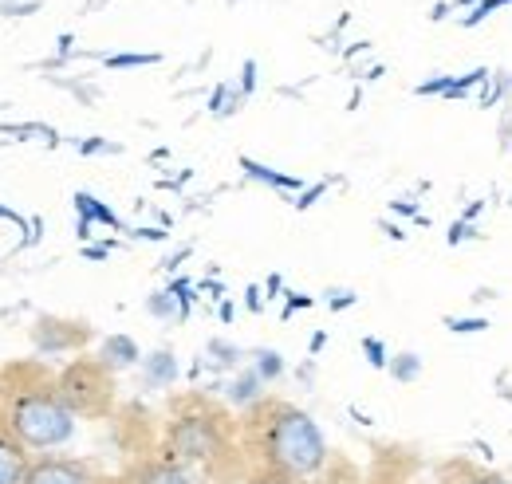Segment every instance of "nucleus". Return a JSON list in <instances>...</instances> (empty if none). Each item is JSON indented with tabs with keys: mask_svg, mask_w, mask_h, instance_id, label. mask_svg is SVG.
Masks as SVG:
<instances>
[{
	"mask_svg": "<svg viewBox=\"0 0 512 484\" xmlns=\"http://www.w3.org/2000/svg\"><path fill=\"white\" fill-rule=\"evenodd\" d=\"M241 449L249 469H284L296 477H316L327 465V441L312 414L292 402L260 398L241 422Z\"/></svg>",
	"mask_w": 512,
	"mask_h": 484,
	"instance_id": "nucleus-1",
	"label": "nucleus"
},
{
	"mask_svg": "<svg viewBox=\"0 0 512 484\" xmlns=\"http://www.w3.org/2000/svg\"><path fill=\"white\" fill-rule=\"evenodd\" d=\"M162 449L205 484H229L249 477V461H245L233 422L217 406H205V402H190L170 418Z\"/></svg>",
	"mask_w": 512,
	"mask_h": 484,
	"instance_id": "nucleus-2",
	"label": "nucleus"
},
{
	"mask_svg": "<svg viewBox=\"0 0 512 484\" xmlns=\"http://www.w3.org/2000/svg\"><path fill=\"white\" fill-rule=\"evenodd\" d=\"M4 390V422L12 433L32 449V453H52L71 441L75 433V414L67 410L60 394V378H52L40 366H16L8 370Z\"/></svg>",
	"mask_w": 512,
	"mask_h": 484,
	"instance_id": "nucleus-3",
	"label": "nucleus"
},
{
	"mask_svg": "<svg viewBox=\"0 0 512 484\" xmlns=\"http://www.w3.org/2000/svg\"><path fill=\"white\" fill-rule=\"evenodd\" d=\"M60 394L75 418H107V410L115 402L111 370L95 359H75L60 374Z\"/></svg>",
	"mask_w": 512,
	"mask_h": 484,
	"instance_id": "nucleus-4",
	"label": "nucleus"
},
{
	"mask_svg": "<svg viewBox=\"0 0 512 484\" xmlns=\"http://www.w3.org/2000/svg\"><path fill=\"white\" fill-rule=\"evenodd\" d=\"M24 484H99L95 469L79 457H60V453H36L32 473Z\"/></svg>",
	"mask_w": 512,
	"mask_h": 484,
	"instance_id": "nucleus-5",
	"label": "nucleus"
},
{
	"mask_svg": "<svg viewBox=\"0 0 512 484\" xmlns=\"http://www.w3.org/2000/svg\"><path fill=\"white\" fill-rule=\"evenodd\" d=\"M32 461L36 453L12 433V425L0 414V484H24L32 473Z\"/></svg>",
	"mask_w": 512,
	"mask_h": 484,
	"instance_id": "nucleus-6",
	"label": "nucleus"
},
{
	"mask_svg": "<svg viewBox=\"0 0 512 484\" xmlns=\"http://www.w3.org/2000/svg\"><path fill=\"white\" fill-rule=\"evenodd\" d=\"M130 484H205L197 473H190L182 461H174L166 449L162 453H154V457H146L134 473H130Z\"/></svg>",
	"mask_w": 512,
	"mask_h": 484,
	"instance_id": "nucleus-7",
	"label": "nucleus"
},
{
	"mask_svg": "<svg viewBox=\"0 0 512 484\" xmlns=\"http://www.w3.org/2000/svg\"><path fill=\"white\" fill-rule=\"evenodd\" d=\"M442 484H512L505 473H493V469H477V465H461L453 461L442 469Z\"/></svg>",
	"mask_w": 512,
	"mask_h": 484,
	"instance_id": "nucleus-8",
	"label": "nucleus"
},
{
	"mask_svg": "<svg viewBox=\"0 0 512 484\" xmlns=\"http://www.w3.org/2000/svg\"><path fill=\"white\" fill-rule=\"evenodd\" d=\"M99 363L107 366V370H123V366H134V363H138V347L130 343L127 335H115V339H107V343H103V351H99Z\"/></svg>",
	"mask_w": 512,
	"mask_h": 484,
	"instance_id": "nucleus-9",
	"label": "nucleus"
},
{
	"mask_svg": "<svg viewBox=\"0 0 512 484\" xmlns=\"http://www.w3.org/2000/svg\"><path fill=\"white\" fill-rule=\"evenodd\" d=\"M146 374H150V382H174L178 378V363H174V355L158 351V355L146 359Z\"/></svg>",
	"mask_w": 512,
	"mask_h": 484,
	"instance_id": "nucleus-10",
	"label": "nucleus"
},
{
	"mask_svg": "<svg viewBox=\"0 0 512 484\" xmlns=\"http://www.w3.org/2000/svg\"><path fill=\"white\" fill-rule=\"evenodd\" d=\"M245 484H312L308 477H296V473H284V469H249Z\"/></svg>",
	"mask_w": 512,
	"mask_h": 484,
	"instance_id": "nucleus-11",
	"label": "nucleus"
},
{
	"mask_svg": "<svg viewBox=\"0 0 512 484\" xmlns=\"http://www.w3.org/2000/svg\"><path fill=\"white\" fill-rule=\"evenodd\" d=\"M390 374H394L398 382H414V378L422 374V359H418V355H410V351H402V355H394V359H390Z\"/></svg>",
	"mask_w": 512,
	"mask_h": 484,
	"instance_id": "nucleus-12",
	"label": "nucleus"
},
{
	"mask_svg": "<svg viewBox=\"0 0 512 484\" xmlns=\"http://www.w3.org/2000/svg\"><path fill=\"white\" fill-rule=\"evenodd\" d=\"M280 370H284V363H280L276 351H260V355H256V374H260V378H280Z\"/></svg>",
	"mask_w": 512,
	"mask_h": 484,
	"instance_id": "nucleus-13",
	"label": "nucleus"
},
{
	"mask_svg": "<svg viewBox=\"0 0 512 484\" xmlns=\"http://www.w3.org/2000/svg\"><path fill=\"white\" fill-rule=\"evenodd\" d=\"M453 331H485V319H453Z\"/></svg>",
	"mask_w": 512,
	"mask_h": 484,
	"instance_id": "nucleus-14",
	"label": "nucleus"
},
{
	"mask_svg": "<svg viewBox=\"0 0 512 484\" xmlns=\"http://www.w3.org/2000/svg\"><path fill=\"white\" fill-rule=\"evenodd\" d=\"M150 311H154V315H170V311H174V303L166 300V296H154V300H150Z\"/></svg>",
	"mask_w": 512,
	"mask_h": 484,
	"instance_id": "nucleus-15",
	"label": "nucleus"
},
{
	"mask_svg": "<svg viewBox=\"0 0 512 484\" xmlns=\"http://www.w3.org/2000/svg\"><path fill=\"white\" fill-rule=\"evenodd\" d=\"M367 351H371V363H375V366H386V359H383V347H379V343H375V339H371V343H367Z\"/></svg>",
	"mask_w": 512,
	"mask_h": 484,
	"instance_id": "nucleus-16",
	"label": "nucleus"
},
{
	"mask_svg": "<svg viewBox=\"0 0 512 484\" xmlns=\"http://www.w3.org/2000/svg\"><path fill=\"white\" fill-rule=\"evenodd\" d=\"M32 8H36V4H4L0 12H16V16H24V12H32Z\"/></svg>",
	"mask_w": 512,
	"mask_h": 484,
	"instance_id": "nucleus-17",
	"label": "nucleus"
},
{
	"mask_svg": "<svg viewBox=\"0 0 512 484\" xmlns=\"http://www.w3.org/2000/svg\"><path fill=\"white\" fill-rule=\"evenodd\" d=\"M99 484H130V477H123V481H99Z\"/></svg>",
	"mask_w": 512,
	"mask_h": 484,
	"instance_id": "nucleus-18",
	"label": "nucleus"
}]
</instances>
